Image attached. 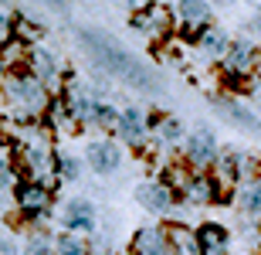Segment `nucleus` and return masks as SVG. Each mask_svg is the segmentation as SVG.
<instances>
[{"label":"nucleus","mask_w":261,"mask_h":255,"mask_svg":"<svg viewBox=\"0 0 261 255\" xmlns=\"http://www.w3.org/2000/svg\"><path fill=\"white\" fill-rule=\"evenodd\" d=\"M82 38H85V48L92 51V58L106 72H112L116 79H122L126 85L143 88V92H156V88H160V82L149 75V68H143V61L136 58V55H129L126 48H119L116 41L102 38L95 31H82Z\"/></svg>","instance_id":"1"},{"label":"nucleus","mask_w":261,"mask_h":255,"mask_svg":"<svg viewBox=\"0 0 261 255\" xmlns=\"http://www.w3.org/2000/svg\"><path fill=\"white\" fill-rule=\"evenodd\" d=\"M217 160H221V143L214 136V129L197 126L184 143V164L197 174H207V170H214Z\"/></svg>","instance_id":"2"},{"label":"nucleus","mask_w":261,"mask_h":255,"mask_svg":"<svg viewBox=\"0 0 261 255\" xmlns=\"http://www.w3.org/2000/svg\"><path fill=\"white\" fill-rule=\"evenodd\" d=\"M136 201L149 215H160V218H170L180 207V194L170 184H163V180H146V184H139L136 187Z\"/></svg>","instance_id":"3"},{"label":"nucleus","mask_w":261,"mask_h":255,"mask_svg":"<svg viewBox=\"0 0 261 255\" xmlns=\"http://www.w3.org/2000/svg\"><path fill=\"white\" fill-rule=\"evenodd\" d=\"M258 51H261V48L254 44L251 38H234V41H231V51H227V55H224V61H221L224 79H231V82L248 79V82H251V68H254Z\"/></svg>","instance_id":"4"},{"label":"nucleus","mask_w":261,"mask_h":255,"mask_svg":"<svg viewBox=\"0 0 261 255\" xmlns=\"http://www.w3.org/2000/svg\"><path fill=\"white\" fill-rule=\"evenodd\" d=\"M231 201H234V211H238V218H241V225L261 231V177L244 180Z\"/></svg>","instance_id":"5"},{"label":"nucleus","mask_w":261,"mask_h":255,"mask_svg":"<svg viewBox=\"0 0 261 255\" xmlns=\"http://www.w3.org/2000/svg\"><path fill=\"white\" fill-rule=\"evenodd\" d=\"M7 96L24 112H38V109L48 106V96H44V88H41V82L34 75H14V79H7Z\"/></svg>","instance_id":"6"},{"label":"nucleus","mask_w":261,"mask_h":255,"mask_svg":"<svg viewBox=\"0 0 261 255\" xmlns=\"http://www.w3.org/2000/svg\"><path fill=\"white\" fill-rule=\"evenodd\" d=\"M173 20L184 28L187 38H200L207 28H214V14H211V4H197V0H184L173 7Z\"/></svg>","instance_id":"7"},{"label":"nucleus","mask_w":261,"mask_h":255,"mask_svg":"<svg viewBox=\"0 0 261 255\" xmlns=\"http://www.w3.org/2000/svg\"><path fill=\"white\" fill-rule=\"evenodd\" d=\"M211 106L221 112V116H227L234 123V126H241L244 133H251L254 140H261V119L254 116L251 109L244 106V102H238V99H231V96H211Z\"/></svg>","instance_id":"8"},{"label":"nucleus","mask_w":261,"mask_h":255,"mask_svg":"<svg viewBox=\"0 0 261 255\" xmlns=\"http://www.w3.org/2000/svg\"><path fill=\"white\" fill-rule=\"evenodd\" d=\"M180 201L190 204V207H211V204L221 201V194H217L211 174H194L190 180H187V187L180 191Z\"/></svg>","instance_id":"9"},{"label":"nucleus","mask_w":261,"mask_h":255,"mask_svg":"<svg viewBox=\"0 0 261 255\" xmlns=\"http://www.w3.org/2000/svg\"><path fill=\"white\" fill-rule=\"evenodd\" d=\"M116 133L126 143H133V147H143V140L149 136V123H146V112L139 106H129V109H122V116H119V126H116Z\"/></svg>","instance_id":"10"},{"label":"nucleus","mask_w":261,"mask_h":255,"mask_svg":"<svg viewBox=\"0 0 261 255\" xmlns=\"http://www.w3.org/2000/svg\"><path fill=\"white\" fill-rule=\"evenodd\" d=\"M122 164V150L112 143V140H95L88 143V167L95 174H112V170Z\"/></svg>","instance_id":"11"},{"label":"nucleus","mask_w":261,"mask_h":255,"mask_svg":"<svg viewBox=\"0 0 261 255\" xmlns=\"http://www.w3.org/2000/svg\"><path fill=\"white\" fill-rule=\"evenodd\" d=\"M61 225L68 228V231H92L95 228V211H92V204L88 201H68V207L61 211Z\"/></svg>","instance_id":"12"},{"label":"nucleus","mask_w":261,"mask_h":255,"mask_svg":"<svg viewBox=\"0 0 261 255\" xmlns=\"http://www.w3.org/2000/svg\"><path fill=\"white\" fill-rule=\"evenodd\" d=\"M197 242H200V255H227V242H231V235H227V228H224V225L207 221V225L197 228Z\"/></svg>","instance_id":"13"},{"label":"nucleus","mask_w":261,"mask_h":255,"mask_svg":"<svg viewBox=\"0 0 261 255\" xmlns=\"http://www.w3.org/2000/svg\"><path fill=\"white\" fill-rule=\"evenodd\" d=\"M194 44L200 48V55H203V58L217 61V65H221V61H224V55L231 51V38H227V34H224L221 28H207V31L200 34V38L194 41Z\"/></svg>","instance_id":"14"},{"label":"nucleus","mask_w":261,"mask_h":255,"mask_svg":"<svg viewBox=\"0 0 261 255\" xmlns=\"http://www.w3.org/2000/svg\"><path fill=\"white\" fill-rule=\"evenodd\" d=\"M153 129H156V140H160L166 150L184 147L187 136H190V133L184 129V123H180L176 116H160V123H153Z\"/></svg>","instance_id":"15"},{"label":"nucleus","mask_w":261,"mask_h":255,"mask_svg":"<svg viewBox=\"0 0 261 255\" xmlns=\"http://www.w3.org/2000/svg\"><path fill=\"white\" fill-rule=\"evenodd\" d=\"M17 201H20V207H24L28 215H41V211L48 207L51 194H48V187H44V184L31 180V184H24V187L17 191Z\"/></svg>","instance_id":"16"},{"label":"nucleus","mask_w":261,"mask_h":255,"mask_svg":"<svg viewBox=\"0 0 261 255\" xmlns=\"http://www.w3.org/2000/svg\"><path fill=\"white\" fill-rule=\"evenodd\" d=\"M55 252H58V255H92V252H88V245L78 235H58Z\"/></svg>","instance_id":"17"},{"label":"nucleus","mask_w":261,"mask_h":255,"mask_svg":"<svg viewBox=\"0 0 261 255\" xmlns=\"http://www.w3.org/2000/svg\"><path fill=\"white\" fill-rule=\"evenodd\" d=\"M31 65H34V72H38L41 79H51V75H55V58H51L44 48L31 51Z\"/></svg>","instance_id":"18"},{"label":"nucleus","mask_w":261,"mask_h":255,"mask_svg":"<svg viewBox=\"0 0 261 255\" xmlns=\"http://www.w3.org/2000/svg\"><path fill=\"white\" fill-rule=\"evenodd\" d=\"M58 174H65L68 180H78V177H82V164H78L75 157H61L58 160Z\"/></svg>","instance_id":"19"},{"label":"nucleus","mask_w":261,"mask_h":255,"mask_svg":"<svg viewBox=\"0 0 261 255\" xmlns=\"http://www.w3.org/2000/svg\"><path fill=\"white\" fill-rule=\"evenodd\" d=\"M24 255H48V242H44L41 235L28 238V245H24Z\"/></svg>","instance_id":"20"},{"label":"nucleus","mask_w":261,"mask_h":255,"mask_svg":"<svg viewBox=\"0 0 261 255\" xmlns=\"http://www.w3.org/2000/svg\"><path fill=\"white\" fill-rule=\"evenodd\" d=\"M10 28H14V17H10L7 10L0 7V44H4V41L10 38Z\"/></svg>","instance_id":"21"},{"label":"nucleus","mask_w":261,"mask_h":255,"mask_svg":"<svg viewBox=\"0 0 261 255\" xmlns=\"http://www.w3.org/2000/svg\"><path fill=\"white\" fill-rule=\"evenodd\" d=\"M10 180H14V170H10V164L4 157H0V191H7Z\"/></svg>","instance_id":"22"},{"label":"nucleus","mask_w":261,"mask_h":255,"mask_svg":"<svg viewBox=\"0 0 261 255\" xmlns=\"http://www.w3.org/2000/svg\"><path fill=\"white\" fill-rule=\"evenodd\" d=\"M244 31H251L254 38H258V41H261V7H258V14H254V17H251V20H248V24H244Z\"/></svg>","instance_id":"23"},{"label":"nucleus","mask_w":261,"mask_h":255,"mask_svg":"<svg viewBox=\"0 0 261 255\" xmlns=\"http://www.w3.org/2000/svg\"><path fill=\"white\" fill-rule=\"evenodd\" d=\"M251 85H254V92H261V51H258V58H254V68H251Z\"/></svg>","instance_id":"24"},{"label":"nucleus","mask_w":261,"mask_h":255,"mask_svg":"<svg viewBox=\"0 0 261 255\" xmlns=\"http://www.w3.org/2000/svg\"><path fill=\"white\" fill-rule=\"evenodd\" d=\"M0 255H17V245L7 242V238H0Z\"/></svg>","instance_id":"25"},{"label":"nucleus","mask_w":261,"mask_h":255,"mask_svg":"<svg viewBox=\"0 0 261 255\" xmlns=\"http://www.w3.org/2000/svg\"><path fill=\"white\" fill-rule=\"evenodd\" d=\"M254 102H258V106H261V92H254Z\"/></svg>","instance_id":"26"},{"label":"nucleus","mask_w":261,"mask_h":255,"mask_svg":"<svg viewBox=\"0 0 261 255\" xmlns=\"http://www.w3.org/2000/svg\"><path fill=\"white\" fill-rule=\"evenodd\" d=\"M0 68H4V61H0Z\"/></svg>","instance_id":"27"}]
</instances>
